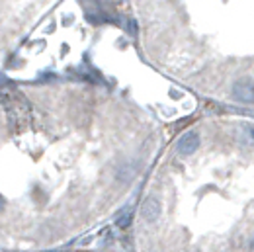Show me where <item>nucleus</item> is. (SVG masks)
Listing matches in <instances>:
<instances>
[{
  "label": "nucleus",
  "instance_id": "nucleus-1",
  "mask_svg": "<svg viewBox=\"0 0 254 252\" xmlns=\"http://www.w3.org/2000/svg\"><path fill=\"white\" fill-rule=\"evenodd\" d=\"M164 143L159 118L110 84L4 82L2 252L59 251L112 221L139 195Z\"/></svg>",
  "mask_w": 254,
  "mask_h": 252
},
{
  "label": "nucleus",
  "instance_id": "nucleus-2",
  "mask_svg": "<svg viewBox=\"0 0 254 252\" xmlns=\"http://www.w3.org/2000/svg\"><path fill=\"white\" fill-rule=\"evenodd\" d=\"M129 241L133 252H254V114L197 116L166 139Z\"/></svg>",
  "mask_w": 254,
  "mask_h": 252
},
{
  "label": "nucleus",
  "instance_id": "nucleus-3",
  "mask_svg": "<svg viewBox=\"0 0 254 252\" xmlns=\"http://www.w3.org/2000/svg\"><path fill=\"white\" fill-rule=\"evenodd\" d=\"M90 252H120V251H110V249H102V251H90Z\"/></svg>",
  "mask_w": 254,
  "mask_h": 252
}]
</instances>
